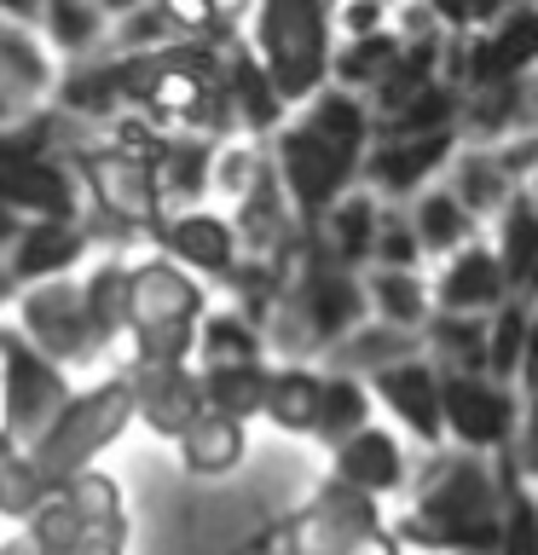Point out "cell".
<instances>
[{
	"label": "cell",
	"mask_w": 538,
	"mask_h": 555,
	"mask_svg": "<svg viewBox=\"0 0 538 555\" xmlns=\"http://www.w3.org/2000/svg\"><path fill=\"white\" fill-rule=\"evenodd\" d=\"M121 544H128V538H111V532H81L69 555H121Z\"/></svg>",
	"instance_id": "cell-47"
},
{
	"label": "cell",
	"mask_w": 538,
	"mask_h": 555,
	"mask_svg": "<svg viewBox=\"0 0 538 555\" xmlns=\"http://www.w3.org/2000/svg\"><path fill=\"white\" fill-rule=\"evenodd\" d=\"M371 393L417 434V440L434 446L446 434V423H440V371H434V364H423V359L388 364V371L371 376Z\"/></svg>",
	"instance_id": "cell-16"
},
{
	"label": "cell",
	"mask_w": 538,
	"mask_h": 555,
	"mask_svg": "<svg viewBox=\"0 0 538 555\" xmlns=\"http://www.w3.org/2000/svg\"><path fill=\"white\" fill-rule=\"evenodd\" d=\"M451 151H458L451 128L423 133V139H382L376 151H364V180H371L376 191H417Z\"/></svg>",
	"instance_id": "cell-17"
},
{
	"label": "cell",
	"mask_w": 538,
	"mask_h": 555,
	"mask_svg": "<svg viewBox=\"0 0 538 555\" xmlns=\"http://www.w3.org/2000/svg\"><path fill=\"white\" fill-rule=\"evenodd\" d=\"M440 423L469 451L503 446L515 434V399L492 376H440Z\"/></svg>",
	"instance_id": "cell-11"
},
{
	"label": "cell",
	"mask_w": 538,
	"mask_h": 555,
	"mask_svg": "<svg viewBox=\"0 0 538 555\" xmlns=\"http://www.w3.org/2000/svg\"><path fill=\"white\" fill-rule=\"evenodd\" d=\"M156 243H163V260L180 272H208L226 278L238 267V232L232 220L208 215V208H174V215L156 225Z\"/></svg>",
	"instance_id": "cell-12"
},
{
	"label": "cell",
	"mask_w": 538,
	"mask_h": 555,
	"mask_svg": "<svg viewBox=\"0 0 538 555\" xmlns=\"http://www.w3.org/2000/svg\"><path fill=\"white\" fill-rule=\"evenodd\" d=\"M12 330L35 347V353H47L59 371L104 359L99 341H93V324H87L81 278H52V284L24 289V295H17V324Z\"/></svg>",
	"instance_id": "cell-7"
},
{
	"label": "cell",
	"mask_w": 538,
	"mask_h": 555,
	"mask_svg": "<svg viewBox=\"0 0 538 555\" xmlns=\"http://www.w3.org/2000/svg\"><path fill=\"white\" fill-rule=\"evenodd\" d=\"M510 463H515L521 480H538V393H533L527 423H521V440H515V451H510Z\"/></svg>",
	"instance_id": "cell-44"
},
{
	"label": "cell",
	"mask_w": 538,
	"mask_h": 555,
	"mask_svg": "<svg viewBox=\"0 0 538 555\" xmlns=\"http://www.w3.org/2000/svg\"><path fill=\"white\" fill-rule=\"evenodd\" d=\"M17 295H24V289H17V284H12V272H7V260H0V312H7V301H17Z\"/></svg>",
	"instance_id": "cell-51"
},
{
	"label": "cell",
	"mask_w": 538,
	"mask_h": 555,
	"mask_svg": "<svg viewBox=\"0 0 538 555\" xmlns=\"http://www.w3.org/2000/svg\"><path fill=\"white\" fill-rule=\"evenodd\" d=\"M521 364H527V382H533V393H538V319L527 324V353H521Z\"/></svg>",
	"instance_id": "cell-49"
},
{
	"label": "cell",
	"mask_w": 538,
	"mask_h": 555,
	"mask_svg": "<svg viewBox=\"0 0 538 555\" xmlns=\"http://www.w3.org/2000/svg\"><path fill=\"white\" fill-rule=\"evenodd\" d=\"M330 24H342L347 35H354V41H364V35H382V29H388V12L371 7V0H359V7H342L336 17H330Z\"/></svg>",
	"instance_id": "cell-45"
},
{
	"label": "cell",
	"mask_w": 538,
	"mask_h": 555,
	"mask_svg": "<svg viewBox=\"0 0 538 555\" xmlns=\"http://www.w3.org/2000/svg\"><path fill=\"white\" fill-rule=\"evenodd\" d=\"M215 151H220V145H208V139H185V133L168 139L163 163L151 168V173H156V191H163V208L215 191ZM168 215H174V208H168Z\"/></svg>",
	"instance_id": "cell-26"
},
{
	"label": "cell",
	"mask_w": 538,
	"mask_h": 555,
	"mask_svg": "<svg viewBox=\"0 0 538 555\" xmlns=\"http://www.w3.org/2000/svg\"><path fill=\"white\" fill-rule=\"evenodd\" d=\"M203 382V411L226 416V423H249V416L267 411V364H232V371H197Z\"/></svg>",
	"instance_id": "cell-28"
},
{
	"label": "cell",
	"mask_w": 538,
	"mask_h": 555,
	"mask_svg": "<svg viewBox=\"0 0 538 555\" xmlns=\"http://www.w3.org/2000/svg\"><path fill=\"white\" fill-rule=\"evenodd\" d=\"M399 52H406V41H399L394 29H382V35H364V41H347L330 52V81L342 87V93H376L382 81L399 69Z\"/></svg>",
	"instance_id": "cell-24"
},
{
	"label": "cell",
	"mask_w": 538,
	"mask_h": 555,
	"mask_svg": "<svg viewBox=\"0 0 538 555\" xmlns=\"http://www.w3.org/2000/svg\"><path fill=\"white\" fill-rule=\"evenodd\" d=\"M371 428V388L359 376H324L319 393V423H312V440H324L330 451L347 446L354 434Z\"/></svg>",
	"instance_id": "cell-30"
},
{
	"label": "cell",
	"mask_w": 538,
	"mask_h": 555,
	"mask_svg": "<svg viewBox=\"0 0 538 555\" xmlns=\"http://www.w3.org/2000/svg\"><path fill=\"white\" fill-rule=\"evenodd\" d=\"M7 457H17V446L7 440V428H0V463H7Z\"/></svg>",
	"instance_id": "cell-53"
},
{
	"label": "cell",
	"mask_w": 538,
	"mask_h": 555,
	"mask_svg": "<svg viewBox=\"0 0 538 555\" xmlns=\"http://www.w3.org/2000/svg\"><path fill=\"white\" fill-rule=\"evenodd\" d=\"M81 173V191H87V203L99 208L104 220H116L121 232H151L156 237V225L168 220V208H163V191H156V173L145 163H128V156H116L111 145L93 151V156H81L76 163Z\"/></svg>",
	"instance_id": "cell-8"
},
{
	"label": "cell",
	"mask_w": 538,
	"mask_h": 555,
	"mask_svg": "<svg viewBox=\"0 0 538 555\" xmlns=\"http://www.w3.org/2000/svg\"><path fill=\"white\" fill-rule=\"evenodd\" d=\"M533 59H538V12H515V17H503V29L469 47V81L510 87Z\"/></svg>",
	"instance_id": "cell-18"
},
{
	"label": "cell",
	"mask_w": 538,
	"mask_h": 555,
	"mask_svg": "<svg viewBox=\"0 0 538 555\" xmlns=\"http://www.w3.org/2000/svg\"><path fill=\"white\" fill-rule=\"evenodd\" d=\"M498 498H503V538L498 555H538V498L527 492V480L515 475V463H498Z\"/></svg>",
	"instance_id": "cell-33"
},
{
	"label": "cell",
	"mask_w": 538,
	"mask_h": 555,
	"mask_svg": "<svg viewBox=\"0 0 538 555\" xmlns=\"http://www.w3.org/2000/svg\"><path fill=\"white\" fill-rule=\"evenodd\" d=\"M0 550H7V555H47V550L35 544V538H29L24 527H17V532H12V538H7V544H0Z\"/></svg>",
	"instance_id": "cell-50"
},
{
	"label": "cell",
	"mask_w": 538,
	"mask_h": 555,
	"mask_svg": "<svg viewBox=\"0 0 538 555\" xmlns=\"http://www.w3.org/2000/svg\"><path fill=\"white\" fill-rule=\"evenodd\" d=\"M128 423H133V393H128V376L116 371V376H104L99 388L69 399L59 423L29 446V463L41 468L47 486H64V480L87 475V468L99 463V451H111L121 440Z\"/></svg>",
	"instance_id": "cell-5"
},
{
	"label": "cell",
	"mask_w": 538,
	"mask_h": 555,
	"mask_svg": "<svg viewBox=\"0 0 538 555\" xmlns=\"http://www.w3.org/2000/svg\"><path fill=\"white\" fill-rule=\"evenodd\" d=\"M434 353L446 359V376H475L486 371V324H469V319H440L428 330Z\"/></svg>",
	"instance_id": "cell-39"
},
{
	"label": "cell",
	"mask_w": 538,
	"mask_h": 555,
	"mask_svg": "<svg viewBox=\"0 0 538 555\" xmlns=\"http://www.w3.org/2000/svg\"><path fill=\"white\" fill-rule=\"evenodd\" d=\"M24 225H29V220H17V215H12V208H0V260H7V255H12V243H17V237H24Z\"/></svg>",
	"instance_id": "cell-48"
},
{
	"label": "cell",
	"mask_w": 538,
	"mask_h": 555,
	"mask_svg": "<svg viewBox=\"0 0 538 555\" xmlns=\"http://www.w3.org/2000/svg\"><path fill=\"white\" fill-rule=\"evenodd\" d=\"M330 463H336V480L354 486V492H364V498L399 492V480H406V463H399L394 434H382V428L354 434L347 446H336V457H330Z\"/></svg>",
	"instance_id": "cell-19"
},
{
	"label": "cell",
	"mask_w": 538,
	"mask_h": 555,
	"mask_svg": "<svg viewBox=\"0 0 538 555\" xmlns=\"http://www.w3.org/2000/svg\"><path fill=\"white\" fill-rule=\"evenodd\" d=\"M330 12L319 0H267L255 12V59L284 104H312L330 81Z\"/></svg>",
	"instance_id": "cell-4"
},
{
	"label": "cell",
	"mask_w": 538,
	"mask_h": 555,
	"mask_svg": "<svg viewBox=\"0 0 538 555\" xmlns=\"http://www.w3.org/2000/svg\"><path fill=\"white\" fill-rule=\"evenodd\" d=\"M364 145H371V111L342 87H324L302 116L278 128L272 173L284 185L302 232H312L347 197V180L364 168Z\"/></svg>",
	"instance_id": "cell-1"
},
{
	"label": "cell",
	"mask_w": 538,
	"mask_h": 555,
	"mask_svg": "<svg viewBox=\"0 0 538 555\" xmlns=\"http://www.w3.org/2000/svg\"><path fill=\"white\" fill-rule=\"evenodd\" d=\"M364 301L376 307V319L388 330H417L428 319V289H423V278H411V272H371Z\"/></svg>",
	"instance_id": "cell-35"
},
{
	"label": "cell",
	"mask_w": 538,
	"mask_h": 555,
	"mask_svg": "<svg viewBox=\"0 0 538 555\" xmlns=\"http://www.w3.org/2000/svg\"><path fill=\"white\" fill-rule=\"evenodd\" d=\"M376 272H411L417 267V255H423V243H417L411 225H394V220H382L376 225Z\"/></svg>",
	"instance_id": "cell-42"
},
{
	"label": "cell",
	"mask_w": 538,
	"mask_h": 555,
	"mask_svg": "<svg viewBox=\"0 0 538 555\" xmlns=\"http://www.w3.org/2000/svg\"><path fill=\"white\" fill-rule=\"evenodd\" d=\"M41 29H47L52 52H64L69 64H81V59H93V52H104V41H111V12L93 7V0H47Z\"/></svg>",
	"instance_id": "cell-23"
},
{
	"label": "cell",
	"mask_w": 538,
	"mask_h": 555,
	"mask_svg": "<svg viewBox=\"0 0 538 555\" xmlns=\"http://www.w3.org/2000/svg\"><path fill=\"white\" fill-rule=\"evenodd\" d=\"M81 301H87V324H93V341L99 353L128 336V267L116 255H104L93 272L81 278Z\"/></svg>",
	"instance_id": "cell-25"
},
{
	"label": "cell",
	"mask_w": 538,
	"mask_h": 555,
	"mask_svg": "<svg viewBox=\"0 0 538 555\" xmlns=\"http://www.w3.org/2000/svg\"><path fill=\"white\" fill-rule=\"evenodd\" d=\"M503 289H510V278H503L498 255H492V249H463V255L446 267L440 284H434L428 301H440V312H451V319H458V312H475V307L503 301Z\"/></svg>",
	"instance_id": "cell-22"
},
{
	"label": "cell",
	"mask_w": 538,
	"mask_h": 555,
	"mask_svg": "<svg viewBox=\"0 0 538 555\" xmlns=\"http://www.w3.org/2000/svg\"><path fill=\"white\" fill-rule=\"evenodd\" d=\"M69 399H76L69 371H59L47 353H35L12 324H0V428H7V440L29 451L64 416Z\"/></svg>",
	"instance_id": "cell-6"
},
{
	"label": "cell",
	"mask_w": 538,
	"mask_h": 555,
	"mask_svg": "<svg viewBox=\"0 0 538 555\" xmlns=\"http://www.w3.org/2000/svg\"><path fill=\"white\" fill-rule=\"evenodd\" d=\"M451 197L463 203V215H475V208H492L503 203V168L498 163H463V191H451Z\"/></svg>",
	"instance_id": "cell-43"
},
{
	"label": "cell",
	"mask_w": 538,
	"mask_h": 555,
	"mask_svg": "<svg viewBox=\"0 0 538 555\" xmlns=\"http://www.w3.org/2000/svg\"><path fill=\"white\" fill-rule=\"evenodd\" d=\"M12 116H24V111H17V99L7 93V81H0V121H12Z\"/></svg>",
	"instance_id": "cell-52"
},
{
	"label": "cell",
	"mask_w": 538,
	"mask_h": 555,
	"mask_svg": "<svg viewBox=\"0 0 538 555\" xmlns=\"http://www.w3.org/2000/svg\"><path fill=\"white\" fill-rule=\"evenodd\" d=\"M342 555H399V538L388 527H376V532H359V538H347Z\"/></svg>",
	"instance_id": "cell-46"
},
{
	"label": "cell",
	"mask_w": 538,
	"mask_h": 555,
	"mask_svg": "<svg viewBox=\"0 0 538 555\" xmlns=\"http://www.w3.org/2000/svg\"><path fill=\"white\" fill-rule=\"evenodd\" d=\"M0 208L17 220H81V173L59 156H0Z\"/></svg>",
	"instance_id": "cell-9"
},
{
	"label": "cell",
	"mask_w": 538,
	"mask_h": 555,
	"mask_svg": "<svg viewBox=\"0 0 538 555\" xmlns=\"http://www.w3.org/2000/svg\"><path fill=\"white\" fill-rule=\"evenodd\" d=\"M498 267L510 284H527V272L538 267V197H515L503 215V243H498Z\"/></svg>",
	"instance_id": "cell-36"
},
{
	"label": "cell",
	"mask_w": 538,
	"mask_h": 555,
	"mask_svg": "<svg viewBox=\"0 0 538 555\" xmlns=\"http://www.w3.org/2000/svg\"><path fill=\"white\" fill-rule=\"evenodd\" d=\"M0 81H7V93L17 99V111H35V104L52 99L47 47L35 41L24 24H12V17H0Z\"/></svg>",
	"instance_id": "cell-20"
},
{
	"label": "cell",
	"mask_w": 538,
	"mask_h": 555,
	"mask_svg": "<svg viewBox=\"0 0 538 555\" xmlns=\"http://www.w3.org/2000/svg\"><path fill=\"white\" fill-rule=\"evenodd\" d=\"M319 393H324V376L307 371V364H284V371H272L267 382V411L284 434H312L319 423Z\"/></svg>",
	"instance_id": "cell-31"
},
{
	"label": "cell",
	"mask_w": 538,
	"mask_h": 555,
	"mask_svg": "<svg viewBox=\"0 0 538 555\" xmlns=\"http://www.w3.org/2000/svg\"><path fill=\"white\" fill-rule=\"evenodd\" d=\"M52 111H64V116H76L87 121V128H111V121L121 116H133L128 104H121V87H116V59L111 52H93V59H81V64H69L59 81H52Z\"/></svg>",
	"instance_id": "cell-15"
},
{
	"label": "cell",
	"mask_w": 538,
	"mask_h": 555,
	"mask_svg": "<svg viewBox=\"0 0 538 555\" xmlns=\"http://www.w3.org/2000/svg\"><path fill=\"white\" fill-rule=\"evenodd\" d=\"M527 312L521 307H498V319L486 324V371H492V382L503 388V376L521 371V353H527Z\"/></svg>",
	"instance_id": "cell-40"
},
{
	"label": "cell",
	"mask_w": 538,
	"mask_h": 555,
	"mask_svg": "<svg viewBox=\"0 0 538 555\" xmlns=\"http://www.w3.org/2000/svg\"><path fill=\"white\" fill-rule=\"evenodd\" d=\"M203 324V284L163 255L128 267V336L139 364H191Z\"/></svg>",
	"instance_id": "cell-3"
},
{
	"label": "cell",
	"mask_w": 538,
	"mask_h": 555,
	"mask_svg": "<svg viewBox=\"0 0 538 555\" xmlns=\"http://www.w3.org/2000/svg\"><path fill=\"white\" fill-rule=\"evenodd\" d=\"M406 347H411V330H388V324H359L347 341H336V359L342 371L336 376H354V371H388V364H406Z\"/></svg>",
	"instance_id": "cell-34"
},
{
	"label": "cell",
	"mask_w": 538,
	"mask_h": 555,
	"mask_svg": "<svg viewBox=\"0 0 538 555\" xmlns=\"http://www.w3.org/2000/svg\"><path fill=\"white\" fill-rule=\"evenodd\" d=\"M87 232L81 220H29L24 237L12 243L7 255V272L17 289H35V284H52V278H64L69 267H81L87 260Z\"/></svg>",
	"instance_id": "cell-14"
},
{
	"label": "cell",
	"mask_w": 538,
	"mask_h": 555,
	"mask_svg": "<svg viewBox=\"0 0 538 555\" xmlns=\"http://www.w3.org/2000/svg\"><path fill=\"white\" fill-rule=\"evenodd\" d=\"M399 544L423 550H469L492 555L503 538V498H498V468H486L475 451L440 457L428 480L417 486V509L399 520Z\"/></svg>",
	"instance_id": "cell-2"
},
{
	"label": "cell",
	"mask_w": 538,
	"mask_h": 555,
	"mask_svg": "<svg viewBox=\"0 0 538 555\" xmlns=\"http://www.w3.org/2000/svg\"><path fill=\"white\" fill-rule=\"evenodd\" d=\"M267 173V156H260V145H249V139H232V145L215 151V191H226V197H249V185Z\"/></svg>",
	"instance_id": "cell-41"
},
{
	"label": "cell",
	"mask_w": 538,
	"mask_h": 555,
	"mask_svg": "<svg viewBox=\"0 0 538 555\" xmlns=\"http://www.w3.org/2000/svg\"><path fill=\"white\" fill-rule=\"evenodd\" d=\"M133 393V423H145L156 440H180L203 416V382L191 364H121Z\"/></svg>",
	"instance_id": "cell-10"
},
{
	"label": "cell",
	"mask_w": 538,
	"mask_h": 555,
	"mask_svg": "<svg viewBox=\"0 0 538 555\" xmlns=\"http://www.w3.org/2000/svg\"><path fill=\"white\" fill-rule=\"evenodd\" d=\"M0 555H7V550H0Z\"/></svg>",
	"instance_id": "cell-55"
},
{
	"label": "cell",
	"mask_w": 538,
	"mask_h": 555,
	"mask_svg": "<svg viewBox=\"0 0 538 555\" xmlns=\"http://www.w3.org/2000/svg\"><path fill=\"white\" fill-rule=\"evenodd\" d=\"M417 243L423 249H458L463 255V243H469V215H463V203L451 197V191H428L423 203H417Z\"/></svg>",
	"instance_id": "cell-38"
},
{
	"label": "cell",
	"mask_w": 538,
	"mask_h": 555,
	"mask_svg": "<svg viewBox=\"0 0 538 555\" xmlns=\"http://www.w3.org/2000/svg\"><path fill=\"white\" fill-rule=\"evenodd\" d=\"M527 289H538V267H533V272H527Z\"/></svg>",
	"instance_id": "cell-54"
},
{
	"label": "cell",
	"mask_w": 538,
	"mask_h": 555,
	"mask_svg": "<svg viewBox=\"0 0 538 555\" xmlns=\"http://www.w3.org/2000/svg\"><path fill=\"white\" fill-rule=\"evenodd\" d=\"M376 225H382V215H376V197L371 191H347V197L330 208V215L312 225V243L330 255V260H342V267H359L364 255L376 249Z\"/></svg>",
	"instance_id": "cell-21"
},
{
	"label": "cell",
	"mask_w": 538,
	"mask_h": 555,
	"mask_svg": "<svg viewBox=\"0 0 538 555\" xmlns=\"http://www.w3.org/2000/svg\"><path fill=\"white\" fill-rule=\"evenodd\" d=\"M52 498V486L41 480V468L29 463V451H17V457L0 463V520H12V527H29L35 509Z\"/></svg>",
	"instance_id": "cell-37"
},
{
	"label": "cell",
	"mask_w": 538,
	"mask_h": 555,
	"mask_svg": "<svg viewBox=\"0 0 538 555\" xmlns=\"http://www.w3.org/2000/svg\"><path fill=\"white\" fill-rule=\"evenodd\" d=\"M59 492L69 498V509L87 520V532H111V538H128V509H121V486L104 475V468H87V475L64 480Z\"/></svg>",
	"instance_id": "cell-32"
},
{
	"label": "cell",
	"mask_w": 538,
	"mask_h": 555,
	"mask_svg": "<svg viewBox=\"0 0 538 555\" xmlns=\"http://www.w3.org/2000/svg\"><path fill=\"white\" fill-rule=\"evenodd\" d=\"M180 463H185V475H203V480H215V475H232V468L243 463V423H226V416H197L180 440Z\"/></svg>",
	"instance_id": "cell-27"
},
{
	"label": "cell",
	"mask_w": 538,
	"mask_h": 555,
	"mask_svg": "<svg viewBox=\"0 0 538 555\" xmlns=\"http://www.w3.org/2000/svg\"><path fill=\"white\" fill-rule=\"evenodd\" d=\"M220 87H226V104H232V116H238V133L260 139V133L284 128V99H278V87L267 81L255 47L238 41V35L220 47Z\"/></svg>",
	"instance_id": "cell-13"
},
{
	"label": "cell",
	"mask_w": 538,
	"mask_h": 555,
	"mask_svg": "<svg viewBox=\"0 0 538 555\" xmlns=\"http://www.w3.org/2000/svg\"><path fill=\"white\" fill-rule=\"evenodd\" d=\"M267 353V341H260V330L243 319V312H203L197 324V364L203 371H232V364H260Z\"/></svg>",
	"instance_id": "cell-29"
}]
</instances>
